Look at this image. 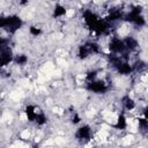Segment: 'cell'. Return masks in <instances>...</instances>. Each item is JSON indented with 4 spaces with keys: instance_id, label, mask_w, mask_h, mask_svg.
<instances>
[{
    "instance_id": "cell-24",
    "label": "cell",
    "mask_w": 148,
    "mask_h": 148,
    "mask_svg": "<svg viewBox=\"0 0 148 148\" xmlns=\"http://www.w3.org/2000/svg\"><path fill=\"white\" fill-rule=\"evenodd\" d=\"M69 1H72V0H69Z\"/></svg>"
},
{
    "instance_id": "cell-16",
    "label": "cell",
    "mask_w": 148,
    "mask_h": 148,
    "mask_svg": "<svg viewBox=\"0 0 148 148\" xmlns=\"http://www.w3.org/2000/svg\"><path fill=\"white\" fill-rule=\"evenodd\" d=\"M67 14V9L65 6L60 5V3H57L53 8V13H52V16L54 18H59V17H62Z\"/></svg>"
},
{
    "instance_id": "cell-10",
    "label": "cell",
    "mask_w": 148,
    "mask_h": 148,
    "mask_svg": "<svg viewBox=\"0 0 148 148\" xmlns=\"http://www.w3.org/2000/svg\"><path fill=\"white\" fill-rule=\"evenodd\" d=\"M110 28H111V22H109L106 18H99L92 32L96 36H105L110 34Z\"/></svg>"
},
{
    "instance_id": "cell-9",
    "label": "cell",
    "mask_w": 148,
    "mask_h": 148,
    "mask_svg": "<svg viewBox=\"0 0 148 148\" xmlns=\"http://www.w3.org/2000/svg\"><path fill=\"white\" fill-rule=\"evenodd\" d=\"M82 18H83V21H84L86 27H87L90 31H92L94 28H95V25H96V23L98 22V20H99L101 17H99L95 12H92V10H90V9H84V10L82 12Z\"/></svg>"
},
{
    "instance_id": "cell-23",
    "label": "cell",
    "mask_w": 148,
    "mask_h": 148,
    "mask_svg": "<svg viewBox=\"0 0 148 148\" xmlns=\"http://www.w3.org/2000/svg\"><path fill=\"white\" fill-rule=\"evenodd\" d=\"M18 2H20V5L24 6V5H27V3L29 2V0H18Z\"/></svg>"
},
{
    "instance_id": "cell-20",
    "label": "cell",
    "mask_w": 148,
    "mask_h": 148,
    "mask_svg": "<svg viewBox=\"0 0 148 148\" xmlns=\"http://www.w3.org/2000/svg\"><path fill=\"white\" fill-rule=\"evenodd\" d=\"M97 73H98V71H96V69L88 71L87 74H86V81L89 82V81H92V80L97 79Z\"/></svg>"
},
{
    "instance_id": "cell-19",
    "label": "cell",
    "mask_w": 148,
    "mask_h": 148,
    "mask_svg": "<svg viewBox=\"0 0 148 148\" xmlns=\"http://www.w3.org/2000/svg\"><path fill=\"white\" fill-rule=\"evenodd\" d=\"M29 34L31 36H34V37H38V36H40L43 34V30L40 28H38V27L31 25V27H29Z\"/></svg>"
},
{
    "instance_id": "cell-1",
    "label": "cell",
    "mask_w": 148,
    "mask_h": 148,
    "mask_svg": "<svg viewBox=\"0 0 148 148\" xmlns=\"http://www.w3.org/2000/svg\"><path fill=\"white\" fill-rule=\"evenodd\" d=\"M109 64L121 75H130L133 72V66L128 62V54H113L108 56Z\"/></svg>"
},
{
    "instance_id": "cell-2",
    "label": "cell",
    "mask_w": 148,
    "mask_h": 148,
    "mask_svg": "<svg viewBox=\"0 0 148 148\" xmlns=\"http://www.w3.org/2000/svg\"><path fill=\"white\" fill-rule=\"evenodd\" d=\"M23 24H24L23 20L16 14L1 16V18H0V28H2L9 35L16 34L23 27Z\"/></svg>"
},
{
    "instance_id": "cell-4",
    "label": "cell",
    "mask_w": 148,
    "mask_h": 148,
    "mask_svg": "<svg viewBox=\"0 0 148 148\" xmlns=\"http://www.w3.org/2000/svg\"><path fill=\"white\" fill-rule=\"evenodd\" d=\"M101 53V46L98 43L89 40L83 44H81L77 49V58L80 60H86L92 54H98Z\"/></svg>"
},
{
    "instance_id": "cell-13",
    "label": "cell",
    "mask_w": 148,
    "mask_h": 148,
    "mask_svg": "<svg viewBox=\"0 0 148 148\" xmlns=\"http://www.w3.org/2000/svg\"><path fill=\"white\" fill-rule=\"evenodd\" d=\"M24 113H25V117H27L28 121H30V123H35L36 117H37V114H38V111H37V109H36L35 105H32V104H28V105L24 108Z\"/></svg>"
},
{
    "instance_id": "cell-15",
    "label": "cell",
    "mask_w": 148,
    "mask_h": 148,
    "mask_svg": "<svg viewBox=\"0 0 148 148\" xmlns=\"http://www.w3.org/2000/svg\"><path fill=\"white\" fill-rule=\"evenodd\" d=\"M113 127L116 130H119V131L126 130V127H127V119H126V117H125L124 113H120L118 116V118L116 120V124H113Z\"/></svg>"
},
{
    "instance_id": "cell-6",
    "label": "cell",
    "mask_w": 148,
    "mask_h": 148,
    "mask_svg": "<svg viewBox=\"0 0 148 148\" xmlns=\"http://www.w3.org/2000/svg\"><path fill=\"white\" fill-rule=\"evenodd\" d=\"M108 49L110 53H113V54H128L124 39L119 37H112L108 44Z\"/></svg>"
},
{
    "instance_id": "cell-21",
    "label": "cell",
    "mask_w": 148,
    "mask_h": 148,
    "mask_svg": "<svg viewBox=\"0 0 148 148\" xmlns=\"http://www.w3.org/2000/svg\"><path fill=\"white\" fill-rule=\"evenodd\" d=\"M71 121H72V124H74V125H76V124H79L80 121H81V117L75 112L74 114H73V117H72V119H71Z\"/></svg>"
},
{
    "instance_id": "cell-22",
    "label": "cell",
    "mask_w": 148,
    "mask_h": 148,
    "mask_svg": "<svg viewBox=\"0 0 148 148\" xmlns=\"http://www.w3.org/2000/svg\"><path fill=\"white\" fill-rule=\"evenodd\" d=\"M142 113H143V117L148 119V106H146V108L143 109V112H142Z\"/></svg>"
},
{
    "instance_id": "cell-14",
    "label": "cell",
    "mask_w": 148,
    "mask_h": 148,
    "mask_svg": "<svg viewBox=\"0 0 148 148\" xmlns=\"http://www.w3.org/2000/svg\"><path fill=\"white\" fill-rule=\"evenodd\" d=\"M121 104H123L124 109L127 111H132L135 108V102L130 95H125L121 97Z\"/></svg>"
},
{
    "instance_id": "cell-18",
    "label": "cell",
    "mask_w": 148,
    "mask_h": 148,
    "mask_svg": "<svg viewBox=\"0 0 148 148\" xmlns=\"http://www.w3.org/2000/svg\"><path fill=\"white\" fill-rule=\"evenodd\" d=\"M46 123H47V116L43 111H38V114L36 117L35 124L38 125V126H44V125H46Z\"/></svg>"
},
{
    "instance_id": "cell-11",
    "label": "cell",
    "mask_w": 148,
    "mask_h": 148,
    "mask_svg": "<svg viewBox=\"0 0 148 148\" xmlns=\"http://www.w3.org/2000/svg\"><path fill=\"white\" fill-rule=\"evenodd\" d=\"M124 16H125V13L121 8L119 7H113V8H110L109 9V13H108V16L105 17L109 22H116V21H120V20H124Z\"/></svg>"
},
{
    "instance_id": "cell-8",
    "label": "cell",
    "mask_w": 148,
    "mask_h": 148,
    "mask_svg": "<svg viewBox=\"0 0 148 148\" xmlns=\"http://www.w3.org/2000/svg\"><path fill=\"white\" fill-rule=\"evenodd\" d=\"M14 52L9 45L7 46H0V66L6 67L10 62H14Z\"/></svg>"
},
{
    "instance_id": "cell-17",
    "label": "cell",
    "mask_w": 148,
    "mask_h": 148,
    "mask_svg": "<svg viewBox=\"0 0 148 148\" xmlns=\"http://www.w3.org/2000/svg\"><path fill=\"white\" fill-rule=\"evenodd\" d=\"M28 56L27 54H24V53H20V54H15V57H14V62L17 65V66H21V67H23V66H25L27 64H28Z\"/></svg>"
},
{
    "instance_id": "cell-7",
    "label": "cell",
    "mask_w": 148,
    "mask_h": 148,
    "mask_svg": "<svg viewBox=\"0 0 148 148\" xmlns=\"http://www.w3.org/2000/svg\"><path fill=\"white\" fill-rule=\"evenodd\" d=\"M91 135H92V130L89 125L84 124V125H81L77 127V130L75 131V139L80 142H88L90 139H91Z\"/></svg>"
},
{
    "instance_id": "cell-3",
    "label": "cell",
    "mask_w": 148,
    "mask_h": 148,
    "mask_svg": "<svg viewBox=\"0 0 148 148\" xmlns=\"http://www.w3.org/2000/svg\"><path fill=\"white\" fill-rule=\"evenodd\" d=\"M124 21L133 24L136 28L145 27L146 25V18L142 15V6H140V5L132 6L131 9H130V12L125 13Z\"/></svg>"
},
{
    "instance_id": "cell-12",
    "label": "cell",
    "mask_w": 148,
    "mask_h": 148,
    "mask_svg": "<svg viewBox=\"0 0 148 148\" xmlns=\"http://www.w3.org/2000/svg\"><path fill=\"white\" fill-rule=\"evenodd\" d=\"M124 43H125V46H126V50L128 53L131 52H134L135 50H138L139 47V42L135 37L133 36H126L124 38Z\"/></svg>"
},
{
    "instance_id": "cell-5",
    "label": "cell",
    "mask_w": 148,
    "mask_h": 148,
    "mask_svg": "<svg viewBox=\"0 0 148 148\" xmlns=\"http://www.w3.org/2000/svg\"><path fill=\"white\" fill-rule=\"evenodd\" d=\"M86 89L92 94L96 95H102L105 94L109 90V84L104 81V80H99V79H95L92 81H89L86 83Z\"/></svg>"
}]
</instances>
